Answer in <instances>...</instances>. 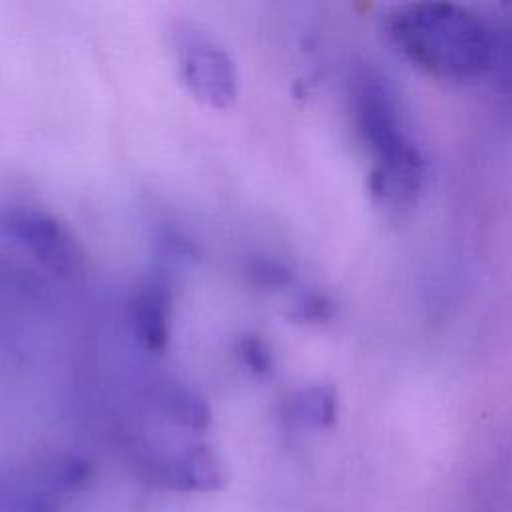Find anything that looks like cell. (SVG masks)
Returning a JSON list of instances; mask_svg holds the SVG:
<instances>
[{"label":"cell","mask_w":512,"mask_h":512,"mask_svg":"<svg viewBox=\"0 0 512 512\" xmlns=\"http://www.w3.org/2000/svg\"><path fill=\"white\" fill-rule=\"evenodd\" d=\"M390 44L416 68L448 82L490 74L494 30L484 18L452 2L398 4L384 16Z\"/></svg>","instance_id":"cell-1"},{"label":"cell","mask_w":512,"mask_h":512,"mask_svg":"<svg viewBox=\"0 0 512 512\" xmlns=\"http://www.w3.org/2000/svg\"><path fill=\"white\" fill-rule=\"evenodd\" d=\"M354 122L370 150V190L388 206H404L422 190L426 162L406 130L396 94L378 72H362L352 90Z\"/></svg>","instance_id":"cell-2"},{"label":"cell","mask_w":512,"mask_h":512,"mask_svg":"<svg viewBox=\"0 0 512 512\" xmlns=\"http://www.w3.org/2000/svg\"><path fill=\"white\" fill-rule=\"evenodd\" d=\"M0 226L8 238L24 246L40 264L58 274H72L80 268L82 254L72 234L52 214L18 206L8 208Z\"/></svg>","instance_id":"cell-3"},{"label":"cell","mask_w":512,"mask_h":512,"mask_svg":"<svg viewBox=\"0 0 512 512\" xmlns=\"http://www.w3.org/2000/svg\"><path fill=\"white\" fill-rule=\"evenodd\" d=\"M180 72L188 90L212 108H226L238 92L232 58L200 32H180Z\"/></svg>","instance_id":"cell-4"},{"label":"cell","mask_w":512,"mask_h":512,"mask_svg":"<svg viewBox=\"0 0 512 512\" xmlns=\"http://www.w3.org/2000/svg\"><path fill=\"white\" fill-rule=\"evenodd\" d=\"M172 292L166 280L146 282L130 302V326L136 340L150 352H162L170 338Z\"/></svg>","instance_id":"cell-5"},{"label":"cell","mask_w":512,"mask_h":512,"mask_svg":"<svg viewBox=\"0 0 512 512\" xmlns=\"http://www.w3.org/2000/svg\"><path fill=\"white\" fill-rule=\"evenodd\" d=\"M160 480L174 490L212 492L226 484V470L208 446H192L160 466Z\"/></svg>","instance_id":"cell-6"},{"label":"cell","mask_w":512,"mask_h":512,"mask_svg":"<svg viewBox=\"0 0 512 512\" xmlns=\"http://www.w3.org/2000/svg\"><path fill=\"white\" fill-rule=\"evenodd\" d=\"M152 404L166 420L188 430L200 432L212 420L208 402L180 382H158L152 388Z\"/></svg>","instance_id":"cell-7"},{"label":"cell","mask_w":512,"mask_h":512,"mask_svg":"<svg viewBox=\"0 0 512 512\" xmlns=\"http://www.w3.org/2000/svg\"><path fill=\"white\" fill-rule=\"evenodd\" d=\"M494 48L490 78L502 104L512 110V4L504 6L502 14L492 18Z\"/></svg>","instance_id":"cell-8"},{"label":"cell","mask_w":512,"mask_h":512,"mask_svg":"<svg viewBox=\"0 0 512 512\" xmlns=\"http://www.w3.org/2000/svg\"><path fill=\"white\" fill-rule=\"evenodd\" d=\"M288 414L296 424L310 428H326L336 420V392L332 386L314 384L298 390L290 404Z\"/></svg>","instance_id":"cell-9"},{"label":"cell","mask_w":512,"mask_h":512,"mask_svg":"<svg viewBox=\"0 0 512 512\" xmlns=\"http://www.w3.org/2000/svg\"><path fill=\"white\" fill-rule=\"evenodd\" d=\"M94 468L88 460L68 456L56 462L48 472V482L60 490H78L90 482Z\"/></svg>","instance_id":"cell-10"},{"label":"cell","mask_w":512,"mask_h":512,"mask_svg":"<svg viewBox=\"0 0 512 512\" xmlns=\"http://www.w3.org/2000/svg\"><path fill=\"white\" fill-rule=\"evenodd\" d=\"M238 356L242 364L256 376H266L272 370V350L260 336H244L238 344Z\"/></svg>","instance_id":"cell-11"},{"label":"cell","mask_w":512,"mask_h":512,"mask_svg":"<svg viewBox=\"0 0 512 512\" xmlns=\"http://www.w3.org/2000/svg\"><path fill=\"white\" fill-rule=\"evenodd\" d=\"M248 278L256 286L280 288V286H286L290 282V270L284 264L276 262V260L260 258V260H254L248 266Z\"/></svg>","instance_id":"cell-12"},{"label":"cell","mask_w":512,"mask_h":512,"mask_svg":"<svg viewBox=\"0 0 512 512\" xmlns=\"http://www.w3.org/2000/svg\"><path fill=\"white\" fill-rule=\"evenodd\" d=\"M330 316V302L316 294V292H306L300 294L290 310V318L300 320V322H320Z\"/></svg>","instance_id":"cell-13"},{"label":"cell","mask_w":512,"mask_h":512,"mask_svg":"<svg viewBox=\"0 0 512 512\" xmlns=\"http://www.w3.org/2000/svg\"><path fill=\"white\" fill-rule=\"evenodd\" d=\"M8 512H60L56 500L46 492H24L8 498Z\"/></svg>","instance_id":"cell-14"}]
</instances>
